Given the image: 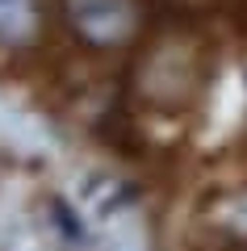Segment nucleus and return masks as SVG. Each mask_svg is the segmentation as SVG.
<instances>
[{"label":"nucleus","instance_id":"nucleus-1","mask_svg":"<svg viewBox=\"0 0 247 251\" xmlns=\"http://www.w3.org/2000/svg\"><path fill=\"white\" fill-rule=\"evenodd\" d=\"M67 17L88 42H122L134 29V0H67Z\"/></svg>","mask_w":247,"mask_h":251},{"label":"nucleus","instance_id":"nucleus-2","mask_svg":"<svg viewBox=\"0 0 247 251\" xmlns=\"http://www.w3.org/2000/svg\"><path fill=\"white\" fill-rule=\"evenodd\" d=\"M34 34V0H0V38L26 42Z\"/></svg>","mask_w":247,"mask_h":251},{"label":"nucleus","instance_id":"nucleus-3","mask_svg":"<svg viewBox=\"0 0 247 251\" xmlns=\"http://www.w3.org/2000/svg\"><path fill=\"white\" fill-rule=\"evenodd\" d=\"M243 209H247V201H243Z\"/></svg>","mask_w":247,"mask_h":251}]
</instances>
